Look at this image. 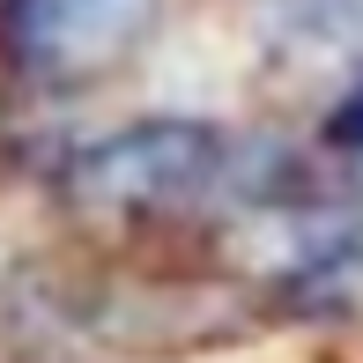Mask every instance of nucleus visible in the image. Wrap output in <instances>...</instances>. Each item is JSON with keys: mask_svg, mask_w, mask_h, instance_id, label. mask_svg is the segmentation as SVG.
Listing matches in <instances>:
<instances>
[{"mask_svg": "<svg viewBox=\"0 0 363 363\" xmlns=\"http://www.w3.org/2000/svg\"><path fill=\"white\" fill-rule=\"evenodd\" d=\"M230 178V141L201 119H148L89 141L67 163V193L96 216H163L193 208Z\"/></svg>", "mask_w": 363, "mask_h": 363, "instance_id": "obj_1", "label": "nucleus"}, {"mask_svg": "<svg viewBox=\"0 0 363 363\" xmlns=\"http://www.w3.org/2000/svg\"><path fill=\"white\" fill-rule=\"evenodd\" d=\"M163 0H0V52L23 74L82 82L156 30Z\"/></svg>", "mask_w": 363, "mask_h": 363, "instance_id": "obj_2", "label": "nucleus"}, {"mask_svg": "<svg viewBox=\"0 0 363 363\" xmlns=\"http://www.w3.org/2000/svg\"><path fill=\"white\" fill-rule=\"evenodd\" d=\"M274 30L289 52H334V45L363 38V0H282Z\"/></svg>", "mask_w": 363, "mask_h": 363, "instance_id": "obj_3", "label": "nucleus"}, {"mask_svg": "<svg viewBox=\"0 0 363 363\" xmlns=\"http://www.w3.org/2000/svg\"><path fill=\"white\" fill-rule=\"evenodd\" d=\"M326 141L334 148H363V89H349L334 104V119H326Z\"/></svg>", "mask_w": 363, "mask_h": 363, "instance_id": "obj_4", "label": "nucleus"}]
</instances>
